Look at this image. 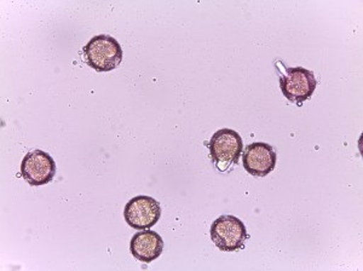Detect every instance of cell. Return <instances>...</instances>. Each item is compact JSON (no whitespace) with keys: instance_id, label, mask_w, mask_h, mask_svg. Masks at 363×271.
I'll list each match as a JSON object with an SVG mask.
<instances>
[{"instance_id":"cell-4","label":"cell","mask_w":363,"mask_h":271,"mask_svg":"<svg viewBox=\"0 0 363 271\" xmlns=\"http://www.w3.org/2000/svg\"><path fill=\"white\" fill-rule=\"evenodd\" d=\"M211 238L220 251L234 252L244 247L248 234L244 222L239 218L222 216L212 223Z\"/></svg>"},{"instance_id":"cell-8","label":"cell","mask_w":363,"mask_h":271,"mask_svg":"<svg viewBox=\"0 0 363 271\" xmlns=\"http://www.w3.org/2000/svg\"><path fill=\"white\" fill-rule=\"evenodd\" d=\"M130 251L137 260L147 264L152 263L164 251V241L157 231L145 229L133 235L130 243Z\"/></svg>"},{"instance_id":"cell-6","label":"cell","mask_w":363,"mask_h":271,"mask_svg":"<svg viewBox=\"0 0 363 271\" xmlns=\"http://www.w3.org/2000/svg\"><path fill=\"white\" fill-rule=\"evenodd\" d=\"M21 175L28 184L34 187L48 184L56 175V164L50 154L37 149L23 157Z\"/></svg>"},{"instance_id":"cell-5","label":"cell","mask_w":363,"mask_h":271,"mask_svg":"<svg viewBox=\"0 0 363 271\" xmlns=\"http://www.w3.org/2000/svg\"><path fill=\"white\" fill-rule=\"evenodd\" d=\"M160 216V204L153 197L140 195L133 197L125 206V221L137 231L150 229L159 222Z\"/></svg>"},{"instance_id":"cell-3","label":"cell","mask_w":363,"mask_h":271,"mask_svg":"<svg viewBox=\"0 0 363 271\" xmlns=\"http://www.w3.org/2000/svg\"><path fill=\"white\" fill-rule=\"evenodd\" d=\"M208 148L216 167L219 171H225L239 161L244 143L238 132L230 128H223L212 136Z\"/></svg>"},{"instance_id":"cell-2","label":"cell","mask_w":363,"mask_h":271,"mask_svg":"<svg viewBox=\"0 0 363 271\" xmlns=\"http://www.w3.org/2000/svg\"><path fill=\"white\" fill-rule=\"evenodd\" d=\"M279 65L281 66V91L286 99L297 104L309 99L318 87L314 73L301 67L287 68L281 61H279Z\"/></svg>"},{"instance_id":"cell-1","label":"cell","mask_w":363,"mask_h":271,"mask_svg":"<svg viewBox=\"0 0 363 271\" xmlns=\"http://www.w3.org/2000/svg\"><path fill=\"white\" fill-rule=\"evenodd\" d=\"M84 58L96 72H111L123 61V49L116 39L101 34L84 46Z\"/></svg>"},{"instance_id":"cell-7","label":"cell","mask_w":363,"mask_h":271,"mask_svg":"<svg viewBox=\"0 0 363 271\" xmlns=\"http://www.w3.org/2000/svg\"><path fill=\"white\" fill-rule=\"evenodd\" d=\"M242 164L252 176L265 177L275 169L277 153L268 143H252L246 147L242 154Z\"/></svg>"}]
</instances>
